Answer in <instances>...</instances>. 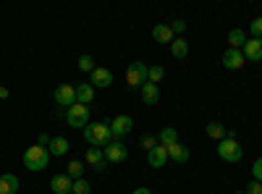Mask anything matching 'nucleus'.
Wrapping results in <instances>:
<instances>
[{"instance_id": "nucleus-1", "label": "nucleus", "mask_w": 262, "mask_h": 194, "mask_svg": "<svg viewBox=\"0 0 262 194\" xmlns=\"http://www.w3.org/2000/svg\"><path fill=\"white\" fill-rule=\"evenodd\" d=\"M81 132H84V139L86 142H90L92 147H107V144H111V123H102V121H90V123H86L84 128H81Z\"/></svg>"}, {"instance_id": "nucleus-2", "label": "nucleus", "mask_w": 262, "mask_h": 194, "mask_svg": "<svg viewBox=\"0 0 262 194\" xmlns=\"http://www.w3.org/2000/svg\"><path fill=\"white\" fill-rule=\"evenodd\" d=\"M48 163H50V149L48 147H39V144H34V147H29L27 153H24V165H27V170H42V168H48Z\"/></svg>"}, {"instance_id": "nucleus-3", "label": "nucleus", "mask_w": 262, "mask_h": 194, "mask_svg": "<svg viewBox=\"0 0 262 194\" xmlns=\"http://www.w3.org/2000/svg\"><path fill=\"white\" fill-rule=\"evenodd\" d=\"M217 155H221V160H226V163H238L242 155H244V149L236 142V137L228 134L223 142H217Z\"/></svg>"}, {"instance_id": "nucleus-4", "label": "nucleus", "mask_w": 262, "mask_h": 194, "mask_svg": "<svg viewBox=\"0 0 262 194\" xmlns=\"http://www.w3.org/2000/svg\"><path fill=\"white\" fill-rule=\"evenodd\" d=\"M66 121H69V126L74 128H84L86 123H90V105H71L66 107Z\"/></svg>"}, {"instance_id": "nucleus-5", "label": "nucleus", "mask_w": 262, "mask_h": 194, "mask_svg": "<svg viewBox=\"0 0 262 194\" xmlns=\"http://www.w3.org/2000/svg\"><path fill=\"white\" fill-rule=\"evenodd\" d=\"M147 71H149L147 63H142V60L131 63L128 71H126V84H128V87H139L142 90L144 84H147Z\"/></svg>"}, {"instance_id": "nucleus-6", "label": "nucleus", "mask_w": 262, "mask_h": 194, "mask_svg": "<svg viewBox=\"0 0 262 194\" xmlns=\"http://www.w3.org/2000/svg\"><path fill=\"white\" fill-rule=\"evenodd\" d=\"M102 155H105L107 163H123L126 155H128V149H126V144L121 139H111V144L102 147Z\"/></svg>"}, {"instance_id": "nucleus-7", "label": "nucleus", "mask_w": 262, "mask_h": 194, "mask_svg": "<svg viewBox=\"0 0 262 194\" xmlns=\"http://www.w3.org/2000/svg\"><path fill=\"white\" fill-rule=\"evenodd\" d=\"M131 128H134V121H131V116H116L113 121H111V137L113 139H121V137H126Z\"/></svg>"}, {"instance_id": "nucleus-8", "label": "nucleus", "mask_w": 262, "mask_h": 194, "mask_svg": "<svg viewBox=\"0 0 262 194\" xmlns=\"http://www.w3.org/2000/svg\"><path fill=\"white\" fill-rule=\"evenodd\" d=\"M55 102L63 105V107L76 105V87L74 84H60V87L55 90Z\"/></svg>"}, {"instance_id": "nucleus-9", "label": "nucleus", "mask_w": 262, "mask_h": 194, "mask_svg": "<svg viewBox=\"0 0 262 194\" xmlns=\"http://www.w3.org/2000/svg\"><path fill=\"white\" fill-rule=\"evenodd\" d=\"M244 63H247V58H244V53L242 50H226L223 53V66L226 69H231V71H236V69H244Z\"/></svg>"}, {"instance_id": "nucleus-10", "label": "nucleus", "mask_w": 262, "mask_h": 194, "mask_svg": "<svg viewBox=\"0 0 262 194\" xmlns=\"http://www.w3.org/2000/svg\"><path fill=\"white\" fill-rule=\"evenodd\" d=\"M242 53H244V58L247 60H262V39H257V37H252V39H247V45L242 48Z\"/></svg>"}, {"instance_id": "nucleus-11", "label": "nucleus", "mask_w": 262, "mask_h": 194, "mask_svg": "<svg viewBox=\"0 0 262 194\" xmlns=\"http://www.w3.org/2000/svg\"><path fill=\"white\" fill-rule=\"evenodd\" d=\"M147 163H149L152 168H163V165L168 163V147L158 144L155 149H149V153H147Z\"/></svg>"}, {"instance_id": "nucleus-12", "label": "nucleus", "mask_w": 262, "mask_h": 194, "mask_svg": "<svg viewBox=\"0 0 262 194\" xmlns=\"http://www.w3.org/2000/svg\"><path fill=\"white\" fill-rule=\"evenodd\" d=\"M86 165H92L95 170H105L107 160H105V155H102L100 147H90V149H86Z\"/></svg>"}, {"instance_id": "nucleus-13", "label": "nucleus", "mask_w": 262, "mask_h": 194, "mask_svg": "<svg viewBox=\"0 0 262 194\" xmlns=\"http://www.w3.org/2000/svg\"><path fill=\"white\" fill-rule=\"evenodd\" d=\"M71 186H74V179H69L66 174H55L53 181H50V189H53L55 194H69Z\"/></svg>"}, {"instance_id": "nucleus-14", "label": "nucleus", "mask_w": 262, "mask_h": 194, "mask_svg": "<svg viewBox=\"0 0 262 194\" xmlns=\"http://www.w3.org/2000/svg\"><path fill=\"white\" fill-rule=\"evenodd\" d=\"M90 84H92V87H111V84H113V74L107 71V69H100L97 66L92 71V81Z\"/></svg>"}, {"instance_id": "nucleus-15", "label": "nucleus", "mask_w": 262, "mask_h": 194, "mask_svg": "<svg viewBox=\"0 0 262 194\" xmlns=\"http://www.w3.org/2000/svg\"><path fill=\"white\" fill-rule=\"evenodd\" d=\"M152 39H155V42H168V45H170L176 37H173V29L168 24H155V27H152Z\"/></svg>"}, {"instance_id": "nucleus-16", "label": "nucleus", "mask_w": 262, "mask_h": 194, "mask_svg": "<svg viewBox=\"0 0 262 194\" xmlns=\"http://www.w3.org/2000/svg\"><path fill=\"white\" fill-rule=\"evenodd\" d=\"M95 100V87L92 84H76V102L79 105H90Z\"/></svg>"}, {"instance_id": "nucleus-17", "label": "nucleus", "mask_w": 262, "mask_h": 194, "mask_svg": "<svg viewBox=\"0 0 262 194\" xmlns=\"http://www.w3.org/2000/svg\"><path fill=\"white\" fill-rule=\"evenodd\" d=\"M179 142V132L173 126H163L160 128V134H158V144H163V147H170V144H176Z\"/></svg>"}, {"instance_id": "nucleus-18", "label": "nucleus", "mask_w": 262, "mask_h": 194, "mask_svg": "<svg viewBox=\"0 0 262 194\" xmlns=\"http://www.w3.org/2000/svg\"><path fill=\"white\" fill-rule=\"evenodd\" d=\"M18 191V176L3 174L0 176V194H16Z\"/></svg>"}, {"instance_id": "nucleus-19", "label": "nucleus", "mask_w": 262, "mask_h": 194, "mask_svg": "<svg viewBox=\"0 0 262 194\" xmlns=\"http://www.w3.org/2000/svg\"><path fill=\"white\" fill-rule=\"evenodd\" d=\"M205 132H207L210 139H217V142H223V139L228 137V128H226L223 123H217V121H210V123L205 126Z\"/></svg>"}, {"instance_id": "nucleus-20", "label": "nucleus", "mask_w": 262, "mask_h": 194, "mask_svg": "<svg viewBox=\"0 0 262 194\" xmlns=\"http://www.w3.org/2000/svg\"><path fill=\"white\" fill-rule=\"evenodd\" d=\"M168 160H173V163H186L189 160V149L184 147V144H170L168 147Z\"/></svg>"}, {"instance_id": "nucleus-21", "label": "nucleus", "mask_w": 262, "mask_h": 194, "mask_svg": "<svg viewBox=\"0 0 262 194\" xmlns=\"http://www.w3.org/2000/svg\"><path fill=\"white\" fill-rule=\"evenodd\" d=\"M142 100H144V105H158V100H160V90H158V84H144L142 87Z\"/></svg>"}, {"instance_id": "nucleus-22", "label": "nucleus", "mask_w": 262, "mask_h": 194, "mask_svg": "<svg viewBox=\"0 0 262 194\" xmlns=\"http://www.w3.org/2000/svg\"><path fill=\"white\" fill-rule=\"evenodd\" d=\"M48 149H50V155L60 158V155L69 153V139H66V137H53L50 144H48Z\"/></svg>"}, {"instance_id": "nucleus-23", "label": "nucleus", "mask_w": 262, "mask_h": 194, "mask_svg": "<svg viewBox=\"0 0 262 194\" xmlns=\"http://www.w3.org/2000/svg\"><path fill=\"white\" fill-rule=\"evenodd\" d=\"M228 45H231V50H242L247 45V32L244 29H231L228 32Z\"/></svg>"}, {"instance_id": "nucleus-24", "label": "nucleus", "mask_w": 262, "mask_h": 194, "mask_svg": "<svg viewBox=\"0 0 262 194\" xmlns=\"http://www.w3.org/2000/svg\"><path fill=\"white\" fill-rule=\"evenodd\" d=\"M170 55L173 58H186L189 55V42L184 37H176V39L170 42Z\"/></svg>"}, {"instance_id": "nucleus-25", "label": "nucleus", "mask_w": 262, "mask_h": 194, "mask_svg": "<svg viewBox=\"0 0 262 194\" xmlns=\"http://www.w3.org/2000/svg\"><path fill=\"white\" fill-rule=\"evenodd\" d=\"M163 76H165V69H163V66H149V71H147V81H149V84L163 81Z\"/></svg>"}, {"instance_id": "nucleus-26", "label": "nucleus", "mask_w": 262, "mask_h": 194, "mask_svg": "<svg viewBox=\"0 0 262 194\" xmlns=\"http://www.w3.org/2000/svg\"><path fill=\"white\" fill-rule=\"evenodd\" d=\"M81 174H84V163L81 160H71L69 163V174H66V176H69V179H81Z\"/></svg>"}, {"instance_id": "nucleus-27", "label": "nucleus", "mask_w": 262, "mask_h": 194, "mask_svg": "<svg viewBox=\"0 0 262 194\" xmlns=\"http://www.w3.org/2000/svg\"><path fill=\"white\" fill-rule=\"evenodd\" d=\"M71 191H74V194H90V191H92V186H90V181L76 179V181H74V186H71Z\"/></svg>"}, {"instance_id": "nucleus-28", "label": "nucleus", "mask_w": 262, "mask_h": 194, "mask_svg": "<svg viewBox=\"0 0 262 194\" xmlns=\"http://www.w3.org/2000/svg\"><path fill=\"white\" fill-rule=\"evenodd\" d=\"M97 66H95V58L92 55H81L79 58V71H95Z\"/></svg>"}, {"instance_id": "nucleus-29", "label": "nucleus", "mask_w": 262, "mask_h": 194, "mask_svg": "<svg viewBox=\"0 0 262 194\" xmlns=\"http://www.w3.org/2000/svg\"><path fill=\"white\" fill-rule=\"evenodd\" d=\"M249 32H252V37H257V39H262V16H257L252 24H249Z\"/></svg>"}, {"instance_id": "nucleus-30", "label": "nucleus", "mask_w": 262, "mask_h": 194, "mask_svg": "<svg viewBox=\"0 0 262 194\" xmlns=\"http://www.w3.org/2000/svg\"><path fill=\"white\" fill-rule=\"evenodd\" d=\"M142 147L147 149V153H149V149H155V147H158V137H152V134H144V137H142Z\"/></svg>"}, {"instance_id": "nucleus-31", "label": "nucleus", "mask_w": 262, "mask_h": 194, "mask_svg": "<svg viewBox=\"0 0 262 194\" xmlns=\"http://www.w3.org/2000/svg\"><path fill=\"white\" fill-rule=\"evenodd\" d=\"M252 179L262 184V158H257V160H254V165H252Z\"/></svg>"}, {"instance_id": "nucleus-32", "label": "nucleus", "mask_w": 262, "mask_h": 194, "mask_svg": "<svg viewBox=\"0 0 262 194\" xmlns=\"http://www.w3.org/2000/svg\"><path fill=\"white\" fill-rule=\"evenodd\" d=\"M244 194H262V184L252 179V181H249V184L244 186Z\"/></svg>"}, {"instance_id": "nucleus-33", "label": "nucleus", "mask_w": 262, "mask_h": 194, "mask_svg": "<svg viewBox=\"0 0 262 194\" xmlns=\"http://www.w3.org/2000/svg\"><path fill=\"white\" fill-rule=\"evenodd\" d=\"M170 29H173V32H179V34H181V32L186 29V21H184V18H176V21H173V27H170Z\"/></svg>"}, {"instance_id": "nucleus-34", "label": "nucleus", "mask_w": 262, "mask_h": 194, "mask_svg": "<svg viewBox=\"0 0 262 194\" xmlns=\"http://www.w3.org/2000/svg\"><path fill=\"white\" fill-rule=\"evenodd\" d=\"M37 144H39V147H45V144H50V137H48V134H39V137H37Z\"/></svg>"}, {"instance_id": "nucleus-35", "label": "nucleus", "mask_w": 262, "mask_h": 194, "mask_svg": "<svg viewBox=\"0 0 262 194\" xmlns=\"http://www.w3.org/2000/svg\"><path fill=\"white\" fill-rule=\"evenodd\" d=\"M131 194H152V189H147V186H139V189H134Z\"/></svg>"}, {"instance_id": "nucleus-36", "label": "nucleus", "mask_w": 262, "mask_h": 194, "mask_svg": "<svg viewBox=\"0 0 262 194\" xmlns=\"http://www.w3.org/2000/svg\"><path fill=\"white\" fill-rule=\"evenodd\" d=\"M8 95H11L8 87H0V100H8Z\"/></svg>"}, {"instance_id": "nucleus-37", "label": "nucleus", "mask_w": 262, "mask_h": 194, "mask_svg": "<svg viewBox=\"0 0 262 194\" xmlns=\"http://www.w3.org/2000/svg\"><path fill=\"white\" fill-rule=\"evenodd\" d=\"M236 194H244V191H236Z\"/></svg>"}]
</instances>
